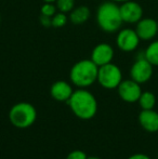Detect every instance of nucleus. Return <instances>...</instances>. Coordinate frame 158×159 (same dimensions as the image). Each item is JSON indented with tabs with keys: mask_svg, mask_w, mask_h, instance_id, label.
Returning a JSON list of instances; mask_svg holds the SVG:
<instances>
[{
	"mask_svg": "<svg viewBox=\"0 0 158 159\" xmlns=\"http://www.w3.org/2000/svg\"><path fill=\"white\" fill-rule=\"evenodd\" d=\"M115 42H116L117 48L122 52H133L138 49L141 39L139 38L135 30L120 28L117 32Z\"/></svg>",
	"mask_w": 158,
	"mask_h": 159,
	"instance_id": "obj_7",
	"label": "nucleus"
},
{
	"mask_svg": "<svg viewBox=\"0 0 158 159\" xmlns=\"http://www.w3.org/2000/svg\"><path fill=\"white\" fill-rule=\"evenodd\" d=\"M138 103L142 109H154L156 105V96L151 91H144L142 92Z\"/></svg>",
	"mask_w": 158,
	"mask_h": 159,
	"instance_id": "obj_16",
	"label": "nucleus"
},
{
	"mask_svg": "<svg viewBox=\"0 0 158 159\" xmlns=\"http://www.w3.org/2000/svg\"><path fill=\"white\" fill-rule=\"evenodd\" d=\"M157 159H158V153H157Z\"/></svg>",
	"mask_w": 158,
	"mask_h": 159,
	"instance_id": "obj_27",
	"label": "nucleus"
},
{
	"mask_svg": "<svg viewBox=\"0 0 158 159\" xmlns=\"http://www.w3.org/2000/svg\"><path fill=\"white\" fill-rule=\"evenodd\" d=\"M39 22L43 27H46V28L52 27V17H49V16H46V15L40 14Z\"/></svg>",
	"mask_w": 158,
	"mask_h": 159,
	"instance_id": "obj_21",
	"label": "nucleus"
},
{
	"mask_svg": "<svg viewBox=\"0 0 158 159\" xmlns=\"http://www.w3.org/2000/svg\"><path fill=\"white\" fill-rule=\"evenodd\" d=\"M73 92H74L73 84L66 80H57L53 82L50 88L51 98L57 102H67Z\"/></svg>",
	"mask_w": 158,
	"mask_h": 159,
	"instance_id": "obj_12",
	"label": "nucleus"
},
{
	"mask_svg": "<svg viewBox=\"0 0 158 159\" xmlns=\"http://www.w3.org/2000/svg\"><path fill=\"white\" fill-rule=\"evenodd\" d=\"M55 6L57 8V11L68 14L75 8V0H56Z\"/></svg>",
	"mask_w": 158,
	"mask_h": 159,
	"instance_id": "obj_18",
	"label": "nucleus"
},
{
	"mask_svg": "<svg viewBox=\"0 0 158 159\" xmlns=\"http://www.w3.org/2000/svg\"><path fill=\"white\" fill-rule=\"evenodd\" d=\"M91 16V11L86 6H78L75 7L70 13H68V19L75 25H81L86 23Z\"/></svg>",
	"mask_w": 158,
	"mask_h": 159,
	"instance_id": "obj_14",
	"label": "nucleus"
},
{
	"mask_svg": "<svg viewBox=\"0 0 158 159\" xmlns=\"http://www.w3.org/2000/svg\"><path fill=\"white\" fill-rule=\"evenodd\" d=\"M119 98L126 103H137L142 94L141 84L130 79H124L117 88Z\"/></svg>",
	"mask_w": 158,
	"mask_h": 159,
	"instance_id": "obj_8",
	"label": "nucleus"
},
{
	"mask_svg": "<svg viewBox=\"0 0 158 159\" xmlns=\"http://www.w3.org/2000/svg\"><path fill=\"white\" fill-rule=\"evenodd\" d=\"M66 103L73 114L81 120L92 119L97 113V98L88 89L77 88Z\"/></svg>",
	"mask_w": 158,
	"mask_h": 159,
	"instance_id": "obj_1",
	"label": "nucleus"
},
{
	"mask_svg": "<svg viewBox=\"0 0 158 159\" xmlns=\"http://www.w3.org/2000/svg\"><path fill=\"white\" fill-rule=\"evenodd\" d=\"M114 57L115 50L112 47V44L107 43V42H101L93 48L90 59L100 67L105 64L112 63Z\"/></svg>",
	"mask_w": 158,
	"mask_h": 159,
	"instance_id": "obj_11",
	"label": "nucleus"
},
{
	"mask_svg": "<svg viewBox=\"0 0 158 159\" xmlns=\"http://www.w3.org/2000/svg\"><path fill=\"white\" fill-rule=\"evenodd\" d=\"M37 119V109L32 103L19 102L9 111V120L17 129H27Z\"/></svg>",
	"mask_w": 158,
	"mask_h": 159,
	"instance_id": "obj_4",
	"label": "nucleus"
},
{
	"mask_svg": "<svg viewBox=\"0 0 158 159\" xmlns=\"http://www.w3.org/2000/svg\"><path fill=\"white\" fill-rule=\"evenodd\" d=\"M57 12V8L55 3H49V2H43V4L40 8V14L46 15V16L52 17L55 13Z\"/></svg>",
	"mask_w": 158,
	"mask_h": 159,
	"instance_id": "obj_19",
	"label": "nucleus"
},
{
	"mask_svg": "<svg viewBox=\"0 0 158 159\" xmlns=\"http://www.w3.org/2000/svg\"><path fill=\"white\" fill-rule=\"evenodd\" d=\"M56 0H43V2H49V3H55Z\"/></svg>",
	"mask_w": 158,
	"mask_h": 159,
	"instance_id": "obj_24",
	"label": "nucleus"
},
{
	"mask_svg": "<svg viewBox=\"0 0 158 159\" xmlns=\"http://www.w3.org/2000/svg\"><path fill=\"white\" fill-rule=\"evenodd\" d=\"M138 120L142 129L146 132L155 133L158 131V113L154 109H142Z\"/></svg>",
	"mask_w": 158,
	"mask_h": 159,
	"instance_id": "obj_13",
	"label": "nucleus"
},
{
	"mask_svg": "<svg viewBox=\"0 0 158 159\" xmlns=\"http://www.w3.org/2000/svg\"><path fill=\"white\" fill-rule=\"evenodd\" d=\"M0 23H1V14H0Z\"/></svg>",
	"mask_w": 158,
	"mask_h": 159,
	"instance_id": "obj_26",
	"label": "nucleus"
},
{
	"mask_svg": "<svg viewBox=\"0 0 158 159\" xmlns=\"http://www.w3.org/2000/svg\"><path fill=\"white\" fill-rule=\"evenodd\" d=\"M134 30L141 40L152 41L158 36V21L152 17H142L135 24Z\"/></svg>",
	"mask_w": 158,
	"mask_h": 159,
	"instance_id": "obj_10",
	"label": "nucleus"
},
{
	"mask_svg": "<svg viewBox=\"0 0 158 159\" xmlns=\"http://www.w3.org/2000/svg\"><path fill=\"white\" fill-rule=\"evenodd\" d=\"M122 21L127 24H137L143 17V8L137 1L128 0L119 4Z\"/></svg>",
	"mask_w": 158,
	"mask_h": 159,
	"instance_id": "obj_9",
	"label": "nucleus"
},
{
	"mask_svg": "<svg viewBox=\"0 0 158 159\" xmlns=\"http://www.w3.org/2000/svg\"><path fill=\"white\" fill-rule=\"evenodd\" d=\"M88 156L84 153V151H80V149H75V151H72L67 156H66L65 159H87Z\"/></svg>",
	"mask_w": 158,
	"mask_h": 159,
	"instance_id": "obj_20",
	"label": "nucleus"
},
{
	"mask_svg": "<svg viewBox=\"0 0 158 159\" xmlns=\"http://www.w3.org/2000/svg\"><path fill=\"white\" fill-rule=\"evenodd\" d=\"M124 80L122 71L118 65L112 63L105 64L99 67L97 82L104 89L114 90L117 89L120 82Z\"/></svg>",
	"mask_w": 158,
	"mask_h": 159,
	"instance_id": "obj_5",
	"label": "nucleus"
},
{
	"mask_svg": "<svg viewBox=\"0 0 158 159\" xmlns=\"http://www.w3.org/2000/svg\"><path fill=\"white\" fill-rule=\"evenodd\" d=\"M87 159H101V158H99V157H95V156H90V157H88Z\"/></svg>",
	"mask_w": 158,
	"mask_h": 159,
	"instance_id": "obj_25",
	"label": "nucleus"
},
{
	"mask_svg": "<svg viewBox=\"0 0 158 159\" xmlns=\"http://www.w3.org/2000/svg\"><path fill=\"white\" fill-rule=\"evenodd\" d=\"M68 16L66 13L60 12L57 11L54 15L52 16V27L54 28H62L67 24L68 22Z\"/></svg>",
	"mask_w": 158,
	"mask_h": 159,
	"instance_id": "obj_17",
	"label": "nucleus"
},
{
	"mask_svg": "<svg viewBox=\"0 0 158 159\" xmlns=\"http://www.w3.org/2000/svg\"><path fill=\"white\" fill-rule=\"evenodd\" d=\"M145 59L150 62L153 66H158V39L152 40L151 43L146 47L143 51Z\"/></svg>",
	"mask_w": 158,
	"mask_h": 159,
	"instance_id": "obj_15",
	"label": "nucleus"
},
{
	"mask_svg": "<svg viewBox=\"0 0 158 159\" xmlns=\"http://www.w3.org/2000/svg\"><path fill=\"white\" fill-rule=\"evenodd\" d=\"M111 1H114V2H116V3H122V2H126V1H128V0H111Z\"/></svg>",
	"mask_w": 158,
	"mask_h": 159,
	"instance_id": "obj_23",
	"label": "nucleus"
},
{
	"mask_svg": "<svg viewBox=\"0 0 158 159\" xmlns=\"http://www.w3.org/2000/svg\"><path fill=\"white\" fill-rule=\"evenodd\" d=\"M135 59L134 63L130 68V78L138 84H143L150 81L154 73V66L145 59L144 52H140Z\"/></svg>",
	"mask_w": 158,
	"mask_h": 159,
	"instance_id": "obj_6",
	"label": "nucleus"
},
{
	"mask_svg": "<svg viewBox=\"0 0 158 159\" xmlns=\"http://www.w3.org/2000/svg\"><path fill=\"white\" fill-rule=\"evenodd\" d=\"M95 19L100 30L108 34L117 33L124 24L119 4L111 0L102 2L97 7Z\"/></svg>",
	"mask_w": 158,
	"mask_h": 159,
	"instance_id": "obj_2",
	"label": "nucleus"
},
{
	"mask_svg": "<svg viewBox=\"0 0 158 159\" xmlns=\"http://www.w3.org/2000/svg\"><path fill=\"white\" fill-rule=\"evenodd\" d=\"M99 66L91 59H84L76 62L70 70V81L76 88L87 89L97 80Z\"/></svg>",
	"mask_w": 158,
	"mask_h": 159,
	"instance_id": "obj_3",
	"label": "nucleus"
},
{
	"mask_svg": "<svg viewBox=\"0 0 158 159\" xmlns=\"http://www.w3.org/2000/svg\"><path fill=\"white\" fill-rule=\"evenodd\" d=\"M127 159H152L148 155L146 154H143V153H135L133 155L129 156Z\"/></svg>",
	"mask_w": 158,
	"mask_h": 159,
	"instance_id": "obj_22",
	"label": "nucleus"
}]
</instances>
